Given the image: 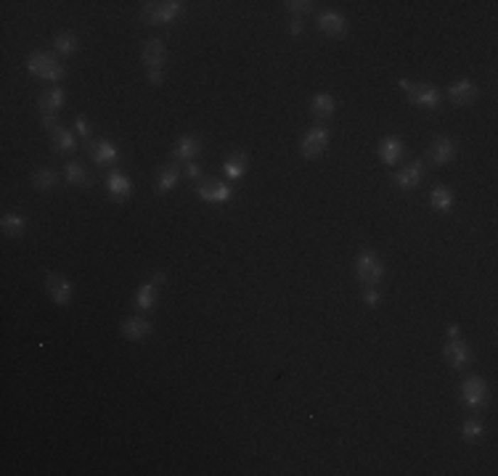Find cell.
I'll return each instance as SVG.
<instances>
[{
    "label": "cell",
    "instance_id": "6da1fadb",
    "mask_svg": "<svg viewBox=\"0 0 498 476\" xmlns=\"http://www.w3.org/2000/svg\"><path fill=\"white\" fill-rule=\"evenodd\" d=\"M186 11V3H180V0H162V3H144V9H141V19L146 21V24H170V21H175L180 13Z\"/></svg>",
    "mask_w": 498,
    "mask_h": 476
},
{
    "label": "cell",
    "instance_id": "7a4b0ae2",
    "mask_svg": "<svg viewBox=\"0 0 498 476\" xmlns=\"http://www.w3.org/2000/svg\"><path fill=\"white\" fill-rule=\"evenodd\" d=\"M398 85L406 90V96H408V101L413 106L435 111V109H440V104H443V93H440L435 85H430V82H408V79H401Z\"/></svg>",
    "mask_w": 498,
    "mask_h": 476
},
{
    "label": "cell",
    "instance_id": "3957f363",
    "mask_svg": "<svg viewBox=\"0 0 498 476\" xmlns=\"http://www.w3.org/2000/svg\"><path fill=\"white\" fill-rule=\"evenodd\" d=\"M27 69H30V74L40 79H50V82H59V79L67 77V67L59 64L56 56H50V53H30V59H27Z\"/></svg>",
    "mask_w": 498,
    "mask_h": 476
},
{
    "label": "cell",
    "instance_id": "277c9868",
    "mask_svg": "<svg viewBox=\"0 0 498 476\" xmlns=\"http://www.w3.org/2000/svg\"><path fill=\"white\" fill-rule=\"evenodd\" d=\"M355 275L363 286H377L384 275V265H381L379 254L372 252V249H363L355 257Z\"/></svg>",
    "mask_w": 498,
    "mask_h": 476
},
{
    "label": "cell",
    "instance_id": "5b68a950",
    "mask_svg": "<svg viewBox=\"0 0 498 476\" xmlns=\"http://www.w3.org/2000/svg\"><path fill=\"white\" fill-rule=\"evenodd\" d=\"M461 402L469 410H482L488 405V381L482 376H469L461 381Z\"/></svg>",
    "mask_w": 498,
    "mask_h": 476
},
{
    "label": "cell",
    "instance_id": "8992f818",
    "mask_svg": "<svg viewBox=\"0 0 498 476\" xmlns=\"http://www.w3.org/2000/svg\"><path fill=\"white\" fill-rule=\"evenodd\" d=\"M329 148V130L323 125H313L308 133H305L303 143H300V151H303L305 159H318L323 156V151Z\"/></svg>",
    "mask_w": 498,
    "mask_h": 476
},
{
    "label": "cell",
    "instance_id": "52a82bcc",
    "mask_svg": "<svg viewBox=\"0 0 498 476\" xmlns=\"http://www.w3.org/2000/svg\"><path fill=\"white\" fill-rule=\"evenodd\" d=\"M196 194L207 204H228L234 199V188L228 183H220V180H202Z\"/></svg>",
    "mask_w": 498,
    "mask_h": 476
},
{
    "label": "cell",
    "instance_id": "ba28073f",
    "mask_svg": "<svg viewBox=\"0 0 498 476\" xmlns=\"http://www.w3.org/2000/svg\"><path fill=\"white\" fill-rule=\"evenodd\" d=\"M424 175H427V165H424L421 159H416V162H411V165L403 167L401 172L392 177V183H395V188H401V191H413V188L421 185Z\"/></svg>",
    "mask_w": 498,
    "mask_h": 476
},
{
    "label": "cell",
    "instance_id": "9c48e42d",
    "mask_svg": "<svg viewBox=\"0 0 498 476\" xmlns=\"http://www.w3.org/2000/svg\"><path fill=\"white\" fill-rule=\"evenodd\" d=\"M443 360L448 362L450 368H467L469 362H472V350H469V344L464 339H450L445 347H443Z\"/></svg>",
    "mask_w": 498,
    "mask_h": 476
},
{
    "label": "cell",
    "instance_id": "30bf717a",
    "mask_svg": "<svg viewBox=\"0 0 498 476\" xmlns=\"http://www.w3.org/2000/svg\"><path fill=\"white\" fill-rule=\"evenodd\" d=\"M45 292H48V297L56 304H69L72 301V283H69L67 275H61V272H48L45 275Z\"/></svg>",
    "mask_w": 498,
    "mask_h": 476
},
{
    "label": "cell",
    "instance_id": "8fae6325",
    "mask_svg": "<svg viewBox=\"0 0 498 476\" xmlns=\"http://www.w3.org/2000/svg\"><path fill=\"white\" fill-rule=\"evenodd\" d=\"M141 59H144V64L148 67V72H162V67H165V61H167L165 43L156 38L146 40V43L141 45Z\"/></svg>",
    "mask_w": 498,
    "mask_h": 476
},
{
    "label": "cell",
    "instance_id": "7c38bea8",
    "mask_svg": "<svg viewBox=\"0 0 498 476\" xmlns=\"http://www.w3.org/2000/svg\"><path fill=\"white\" fill-rule=\"evenodd\" d=\"M202 148H205V140L199 135H183L173 148V159H175V165H188L202 154Z\"/></svg>",
    "mask_w": 498,
    "mask_h": 476
},
{
    "label": "cell",
    "instance_id": "4fadbf2b",
    "mask_svg": "<svg viewBox=\"0 0 498 476\" xmlns=\"http://www.w3.org/2000/svg\"><path fill=\"white\" fill-rule=\"evenodd\" d=\"M165 283V275L162 272H154V278L148 283H144L136 294V310L138 312H148L156 304V294H159V286Z\"/></svg>",
    "mask_w": 498,
    "mask_h": 476
},
{
    "label": "cell",
    "instance_id": "5bb4252c",
    "mask_svg": "<svg viewBox=\"0 0 498 476\" xmlns=\"http://www.w3.org/2000/svg\"><path fill=\"white\" fill-rule=\"evenodd\" d=\"M107 188L117 204H125L127 199H130V194H133V183H130V177H127L122 170H112V172H109Z\"/></svg>",
    "mask_w": 498,
    "mask_h": 476
},
{
    "label": "cell",
    "instance_id": "9a60e30c",
    "mask_svg": "<svg viewBox=\"0 0 498 476\" xmlns=\"http://www.w3.org/2000/svg\"><path fill=\"white\" fill-rule=\"evenodd\" d=\"M456 151H459L456 140H450V138H435L430 151H427V159H430L432 165L443 167V165H448V162H453Z\"/></svg>",
    "mask_w": 498,
    "mask_h": 476
},
{
    "label": "cell",
    "instance_id": "2e32d148",
    "mask_svg": "<svg viewBox=\"0 0 498 476\" xmlns=\"http://www.w3.org/2000/svg\"><path fill=\"white\" fill-rule=\"evenodd\" d=\"M119 333L127 341H144L151 333V323L144 315H133V318H125L119 323Z\"/></svg>",
    "mask_w": 498,
    "mask_h": 476
},
{
    "label": "cell",
    "instance_id": "e0dca14e",
    "mask_svg": "<svg viewBox=\"0 0 498 476\" xmlns=\"http://www.w3.org/2000/svg\"><path fill=\"white\" fill-rule=\"evenodd\" d=\"M477 96H480V90L472 79H456V82L448 88V98L456 104V106H469V104L477 101Z\"/></svg>",
    "mask_w": 498,
    "mask_h": 476
},
{
    "label": "cell",
    "instance_id": "ac0fdd59",
    "mask_svg": "<svg viewBox=\"0 0 498 476\" xmlns=\"http://www.w3.org/2000/svg\"><path fill=\"white\" fill-rule=\"evenodd\" d=\"M180 175H183V170H180V165H165V167H159V170H156L154 191H156L159 196L170 194V191H173V188L178 185Z\"/></svg>",
    "mask_w": 498,
    "mask_h": 476
},
{
    "label": "cell",
    "instance_id": "d6986e66",
    "mask_svg": "<svg viewBox=\"0 0 498 476\" xmlns=\"http://www.w3.org/2000/svg\"><path fill=\"white\" fill-rule=\"evenodd\" d=\"M318 30L323 35H329V38H345L347 19H345L342 13H337V11H323L321 16H318Z\"/></svg>",
    "mask_w": 498,
    "mask_h": 476
},
{
    "label": "cell",
    "instance_id": "ffe728a7",
    "mask_svg": "<svg viewBox=\"0 0 498 476\" xmlns=\"http://www.w3.org/2000/svg\"><path fill=\"white\" fill-rule=\"evenodd\" d=\"M90 159H93L98 167L117 165V162H119V151H117V146H114L112 140L101 138V140H96V143H93V148H90Z\"/></svg>",
    "mask_w": 498,
    "mask_h": 476
},
{
    "label": "cell",
    "instance_id": "44dd1931",
    "mask_svg": "<svg viewBox=\"0 0 498 476\" xmlns=\"http://www.w3.org/2000/svg\"><path fill=\"white\" fill-rule=\"evenodd\" d=\"M64 101H67V93H64V88H48L45 93H40L38 96V109H40V114L43 117H48V114H56L61 106H64Z\"/></svg>",
    "mask_w": 498,
    "mask_h": 476
},
{
    "label": "cell",
    "instance_id": "7402d4cb",
    "mask_svg": "<svg viewBox=\"0 0 498 476\" xmlns=\"http://www.w3.org/2000/svg\"><path fill=\"white\" fill-rule=\"evenodd\" d=\"M377 154H379V159L387 167H395L403 159V154H406V146H403L401 138L390 135V138H384V140L379 143V151H377Z\"/></svg>",
    "mask_w": 498,
    "mask_h": 476
},
{
    "label": "cell",
    "instance_id": "603a6c76",
    "mask_svg": "<svg viewBox=\"0 0 498 476\" xmlns=\"http://www.w3.org/2000/svg\"><path fill=\"white\" fill-rule=\"evenodd\" d=\"M50 146L61 156L75 154V151H77V138H75V133L67 130V127H56V130L50 133Z\"/></svg>",
    "mask_w": 498,
    "mask_h": 476
},
{
    "label": "cell",
    "instance_id": "cb8c5ba5",
    "mask_svg": "<svg viewBox=\"0 0 498 476\" xmlns=\"http://www.w3.org/2000/svg\"><path fill=\"white\" fill-rule=\"evenodd\" d=\"M334 109H337V101H334L329 93H318V96L310 101V114L318 122H326V119L334 117Z\"/></svg>",
    "mask_w": 498,
    "mask_h": 476
},
{
    "label": "cell",
    "instance_id": "d4e9b609",
    "mask_svg": "<svg viewBox=\"0 0 498 476\" xmlns=\"http://www.w3.org/2000/svg\"><path fill=\"white\" fill-rule=\"evenodd\" d=\"M247 165H249V159H247L244 151H236L234 156H228L223 162V175L228 180H242L247 172Z\"/></svg>",
    "mask_w": 498,
    "mask_h": 476
},
{
    "label": "cell",
    "instance_id": "484cf974",
    "mask_svg": "<svg viewBox=\"0 0 498 476\" xmlns=\"http://www.w3.org/2000/svg\"><path fill=\"white\" fill-rule=\"evenodd\" d=\"M56 185H59V172H53L48 167H40V170L32 172V188L40 191V194H48Z\"/></svg>",
    "mask_w": 498,
    "mask_h": 476
},
{
    "label": "cell",
    "instance_id": "4316f807",
    "mask_svg": "<svg viewBox=\"0 0 498 476\" xmlns=\"http://www.w3.org/2000/svg\"><path fill=\"white\" fill-rule=\"evenodd\" d=\"M64 175H67L69 185H82V188L93 185V177L88 175V170H85L82 162H69V165L64 167Z\"/></svg>",
    "mask_w": 498,
    "mask_h": 476
},
{
    "label": "cell",
    "instance_id": "83f0119b",
    "mask_svg": "<svg viewBox=\"0 0 498 476\" xmlns=\"http://www.w3.org/2000/svg\"><path fill=\"white\" fill-rule=\"evenodd\" d=\"M430 204H432V209H438V212H450V209H453V194H450V188L435 185L430 194Z\"/></svg>",
    "mask_w": 498,
    "mask_h": 476
},
{
    "label": "cell",
    "instance_id": "f1b7e54d",
    "mask_svg": "<svg viewBox=\"0 0 498 476\" xmlns=\"http://www.w3.org/2000/svg\"><path fill=\"white\" fill-rule=\"evenodd\" d=\"M0 225H3V233L9 236V238H21L24 236V217H21L19 212H6L3 214V220H0Z\"/></svg>",
    "mask_w": 498,
    "mask_h": 476
},
{
    "label": "cell",
    "instance_id": "f546056e",
    "mask_svg": "<svg viewBox=\"0 0 498 476\" xmlns=\"http://www.w3.org/2000/svg\"><path fill=\"white\" fill-rule=\"evenodd\" d=\"M482 437H485V426H482V421H477V418H467V421L461 424V439H464L467 445H477Z\"/></svg>",
    "mask_w": 498,
    "mask_h": 476
},
{
    "label": "cell",
    "instance_id": "4dcf8cb0",
    "mask_svg": "<svg viewBox=\"0 0 498 476\" xmlns=\"http://www.w3.org/2000/svg\"><path fill=\"white\" fill-rule=\"evenodd\" d=\"M53 48H56L59 56H72V53L80 48L77 35H75V32H59V35L53 38Z\"/></svg>",
    "mask_w": 498,
    "mask_h": 476
},
{
    "label": "cell",
    "instance_id": "1f68e13d",
    "mask_svg": "<svg viewBox=\"0 0 498 476\" xmlns=\"http://www.w3.org/2000/svg\"><path fill=\"white\" fill-rule=\"evenodd\" d=\"M286 9H289V13H294V16H303V13H310L313 11V3L310 0H289Z\"/></svg>",
    "mask_w": 498,
    "mask_h": 476
},
{
    "label": "cell",
    "instance_id": "d6a6232c",
    "mask_svg": "<svg viewBox=\"0 0 498 476\" xmlns=\"http://www.w3.org/2000/svg\"><path fill=\"white\" fill-rule=\"evenodd\" d=\"M363 301H366V307H379V304H381V294L377 292V286H369V289L363 292Z\"/></svg>",
    "mask_w": 498,
    "mask_h": 476
},
{
    "label": "cell",
    "instance_id": "836d02e7",
    "mask_svg": "<svg viewBox=\"0 0 498 476\" xmlns=\"http://www.w3.org/2000/svg\"><path fill=\"white\" fill-rule=\"evenodd\" d=\"M186 177H188V180H194V183H202L205 170L196 165V162H188V165H186Z\"/></svg>",
    "mask_w": 498,
    "mask_h": 476
},
{
    "label": "cell",
    "instance_id": "e575fe53",
    "mask_svg": "<svg viewBox=\"0 0 498 476\" xmlns=\"http://www.w3.org/2000/svg\"><path fill=\"white\" fill-rule=\"evenodd\" d=\"M43 127L53 133V130H56V127H61V125H59V119H56V114H48V117H43Z\"/></svg>",
    "mask_w": 498,
    "mask_h": 476
},
{
    "label": "cell",
    "instance_id": "d590c367",
    "mask_svg": "<svg viewBox=\"0 0 498 476\" xmlns=\"http://www.w3.org/2000/svg\"><path fill=\"white\" fill-rule=\"evenodd\" d=\"M286 30H289V35H303V21H300V19H292V21H289V27H286Z\"/></svg>",
    "mask_w": 498,
    "mask_h": 476
},
{
    "label": "cell",
    "instance_id": "8d00e7d4",
    "mask_svg": "<svg viewBox=\"0 0 498 476\" xmlns=\"http://www.w3.org/2000/svg\"><path fill=\"white\" fill-rule=\"evenodd\" d=\"M162 79H165V72H148V82L151 85H162Z\"/></svg>",
    "mask_w": 498,
    "mask_h": 476
},
{
    "label": "cell",
    "instance_id": "74e56055",
    "mask_svg": "<svg viewBox=\"0 0 498 476\" xmlns=\"http://www.w3.org/2000/svg\"><path fill=\"white\" fill-rule=\"evenodd\" d=\"M448 336H450V339H459V336H461L459 326H448Z\"/></svg>",
    "mask_w": 498,
    "mask_h": 476
}]
</instances>
